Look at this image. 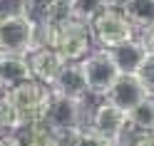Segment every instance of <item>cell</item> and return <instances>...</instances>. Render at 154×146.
Segmentation results:
<instances>
[{
	"mask_svg": "<svg viewBox=\"0 0 154 146\" xmlns=\"http://www.w3.org/2000/svg\"><path fill=\"white\" fill-rule=\"evenodd\" d=\"M82 70H85V77H87V89L94 97H107L122 74L117 70V64H114V60L109 57V52L102 50V47L92 50L82 60Z\"/></svg>",
	"mask_w": 154,
	"mask_h": 146,
	"instance_id": "5b68a950",
	"label": "cell"
},
{
	"mask_svg": "<svg viewBox=\"0 0 154 146\" xmlns=\"http://www.w3.org/2000/svg\"><path fill=\"white\" fill-rule=\"evenodd\" d=\"M142 146H154V129L144 131V141H142Z\"/></svg>",
	"mask_w": 154,
	"mask_h": 146,
	"instance_id": "ffe728a7",
	"label": "cell"
},
{
	"mask_svg": "<svg viewBox=\"0 0 154 146\" xmlns=\"http://www.w3.org/2000/svg\"><path fill=\"white\" fill-rule=\"evenodd\" d=\"M37 45L57 50L65 57V62H82L97 47L90 22L75 20V17H70L60 25L37 22Z\"/></svg>",
	"mask_w": 154,
	"mask_h": 146,
	"instance_id": "6da1fadb",
	"label": "cell"
},
{
	"mask_svg": "<svg viewBox=\"0 0 154 146\" xmlns=\"http://www.w3.org/2000/svg\"><path fill=\"white\" fill-rule=\"evenodd\" d=\"M137 77H139L142 87L147 89V94L154 97V52H147V57H144L142 67L137 70Z\"/></svg>",
	"mask_w": 154,
	"mask_h": 146,
	"instance_id": "e0dca14e",
	"label": "cell"
},
{
	"mask_svg": "<svg viewBox=\"0 0 154 146\" xmlns=\"http://www.w3.org/2000/svg\"><path fill=\"white\" fill-rule=\"evenodd\" d=\"M42 121L50 126L55 134L70 131V129H87L85 121H82V102L62 97V94H55V92H52V102L47 106Z\"/></svg>",
	"mask_w": 154,
	"mask_h": 146,
	"instance_id": "8992f818",
	"label": "cell"
},
{
	"mask_svg": "<svg viewBox=\"0 0 154 146\" xmlns=\"http://www.w3.org/2000/svg\"><path fill=\"white\" fill-rule=\"evenodd\" d=\"M109 146H122V144H117V141H112V144H109Z\"/></svg>",
	"mask_w": 154,
	"mask_h": 146,
	"instance_id": "44dd1931",
	"label": "cell"
},
{
	"mask_svg": "<svg viewBox=\"0 0 154 146\" xmlns=\"http://www.w3.org/2000/svg\"><path fill=\"white\" fill-rule=\"evenodd\" d=\"M90 27H92L94 45L102 47V50H109V47H114V45L134 40V35H137V27L132 25V20L124 15V10H117V7L102 10L90 22Z\"/></svg>",
	"mask_w": 154,
	"mask_h": 146,
	"instance_id": "277c9868",
	"label": "cell"
},
{
	"mask_svg": "<svg viewBox=\"0 0 154 146\" xmlns=\"http://www.w3.org/2000/svg\"><path fill=\"white\" fill-rule=\"evenodd\" d=\"M37 45V20L25 13L0 17V57H27Z\"/></svg>",
	"mask_w": 154,
	"mask_h": 146,
	"instance_id": "3957f363",
	"label": "cell"
},
{
	"mask_svg": "<svg viewBox=\"0 0 154 146\" xmlns=\"http://www.w3.org/2000/svg\"><path fill=\"white\" fill-rule=\"evenodd\" d=\"M107 7H109V0H70V15L82 22H92Z\"/></svg>",
	"mask_w": 154,
	"mask_h": 146,
	"instance_id": "9a60e30c",
	"label": "cell"
},
{
	"mask_svg": "<svg viewBox=\"0 0 154 146\" xmlns=\"http://www.w3.org/2000/svg\"><path fill=\"white\" fill-rule=\"evenodd\" d=\"M127 124H129V114L124 112L122 106L112 104L109 99H102L94 106L87 129H92L94 134H100L102 139H107V141H117Z\"/></svg>",
	"mask_w": 154,
	"mask_h": 146,
	"instance_id": "52a82bcc",
	"label": "cell"
},
{
	"mask_svg": "<svg viewBox=\"0 0 154 146\" xmlns=\"http://www.w3.org/2000/svg\"><path fill=\"white\" fill-rule=\"evenodd\" d=\"M109 144H112V141L102 139V136L94 134L92 129H82V134H80V139H77L75 146H109Z\"/></svg>",
	"mask_w": 154,
	"mask_h": 146,
	"instance_id": "ac0fdd59",
	"label": "cell"
},
{
	"mask_svg": "<svg viewBox=\"0 0 154 146\" xmlns=\"http://www.w3.org/2000/svg\"><path fill=\"white\" fill-rule=\"evenodd\" d=\"M142 42L147 45V50H149V52H154V27H149V30L142 35Z\"/></svg>",
	"mask_w": 154,
	"mask_h": 146,
	"instance_id": "d6986e66",
	"label": "cell"
},
{
	"mask_svg": "<svg viewBox=\"0 0 154 146\" xmlns=\"http://www.w3.org/2000/svg\"><path fill=\"white\" fill-rule=\"evenodd\" d=\"M27 62H30L32 77H35V79H40V82H45L47 87L55 84V79L62 72V67L67 64L65 57L57 52V50H52V47H42V45L35 47V50L27 55Z\"/></svg>",
	"mask_w": 154,
	"mask_h": 146,
	"instance_id": "ba28073f",
	"label": "cell"
},
{
	"mask_svg": "<svg viewBox=\"0 0 154 146\" xmlns=\"http://www.w3.org/2000/svg\"><path fill=\"white\" fill-rule=\"evenodd\" d=\"M0 94H3V89H0Z\"/></svg>",
	"mask_w": 154,
	"mask_h": 146,
	"instance_id": "7402d4cb",
	"label": "cell"
},
{
	"mask_svg": "<svg viewBox=\"0 0 154 146\" xmlns=\"http://www.w3.org/2000/svg\"><path fill=\"white\" fill-rule=\"evenodd\" d=\"M5 102L13 106V112L17 114L23 126L27 124H35V121H42L45 119V112L52 102V87H47L40 79H27L23 84L13 87V89L3 92Z\"/></svg>",
	"mask_w": 154,
	"mask_h": 146,
	"instance_id": "7a4b0ae2",
	"label": "cell"
},
{
	"mask_svg": "<svg viewBox=\"0 0 154 146\" xmlns=\"http://www.w3.org/2000/svg\"><path fill=\"white\" fill-rule=\"evenodd\" d=\"M15 134L20 136L23 146H57V136H55V131L45 121L27 124V126H23V129L15 131Z\"/></svg>",
	"mask_w": 154,
	"mask_h": 146,
	"instance_id": "4fadbf2b",
	"label": "cell"
},
{
	"mask_svg": "<svg viewBox=\"0 0 154 146\" xmlns=\"http://www.w3.org/2000/svg\"><path fill=\"white\" fill-rule=\"evenodd\" d=\"M127 114H129V124L139 126L144 131L154 129V97H144V99L137 106H132Z\"/></svg>",
	"mask_w": 154,
	"mask_h": 146,
	"instance_id": "2e32d148",
	"label": "cell"
},
{
	"mask_svg": "<svg viewBox=\"0 0 154 146\" xmlns=\"http://www.w3.org/2000/svg\"><path fill=\"white\" fill-rule=\"evenodd\" d=\"M27 79H32V70H30V62L27 57H0V89L8 92L13 87L23 84Z\"/></svg>",
	"mask_w": 154,
	"mask_h": 146,
	"instance_id": "7c38bea8",
	"label": "cell"
},
{
	"mask_svg": "<svg viewBox=\"0 0 154 146\" xmlns=\"http://www.w3.org/2000/svg\"><path fill=\"white\" fill-rule=\"evenodd\" d=\"M67 3H70V0H67Z\"/></svg>",
	"mask_w": 154,
	"mask_h": 146,
	"instance_id": "603a6c76",
	"label": "cell"
},
{
	"mask_svg": "<svg viewBox=\"0 0 154 146\" xmlns=\"http://www.w3.org/2000/svg\"><path fill=\"white\" fill-rule=\"evenodd\" d=\"M144 97H149L147 89L142 87L139 77L137 74H119V79L114 82V87L109 89L107 97H102V99H109L112 104L122 106L124 112H129L132 106H137Z\"/></svg>",
	"mask_w": 154,
	"mask_h": 146,
	"instance_id": "30bf717a",
	"label": "cell"
},
{
	"mask_svg": "<svg viewBox=\"0 0 154 146\" xmlns=\"http://www.w3.org/2000/svg\"><path fill=\"white\" fill-rule=\"evenodd\" d=\"M124 15L137 30L147 32L149 27H154V0H129L124 5Z\"/></svg>",
	"mask_w": 154,
	"mask_h": 146,
	"instance_id": "5bb4252c",
	"label": "cell"
},
{
	"mask_svg": "<svg viewBox=\"0 0 154 146\" xmlns=\"http://www.w3.org/2000/svg\"><path fill=\"white\" fill-rule=\"evenodd\" d=\"M52 92L62 94V97H70V99L85 102V97L90 94V89H87V77H85L82 62H67L62 67L60 77L52 84Z\"/></svg>",
	"mask_w": 154,
	"mask_h": 146,
	"instance_id": "9c48e42d",
	"label": "cell"
},
{
	"mask_svg": "<svg viewBox=\"0 0 154 146\" xmlns=\"http://www.w3.org/2000/svg\"><path fill=\"white\" fill-rule=\"evenodd\" d=\"M109 57L114 60V64H117V70L122 74H137V70L142 67L144 62V57H147V45H144L142 40H127V42H122V45H114L109 47Z\"/></svg>",
	"mask_w": 154,
	"mask_h": 146,
	"instance_id": "8fae6325",
	"label": "cell"
}]
</instances>
